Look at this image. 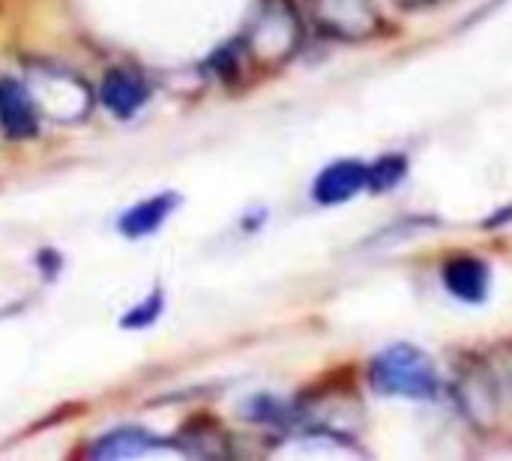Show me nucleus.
Masks as SVG:
<instances>
[{
  "label": "nucleus",
  "instance_id": "6e6552de",
  "mask_svg": "<svg viewBox=\"0 0 512 461\" xmlns=\"http://www.w3.org/2000/svg\"><path fill=\"white\" fill-rule=\"evenodd\" d=\"M0 129L9 138H33L39 132V111L24 81L0 78Z\"/></svg>",
  "mask_w": 512,
  "mask_h": 461
},
{
  "label": "nucleus",
  "instance_id": "2eb2a0df",
  "mask_svg": "<svg viewBox=\"0 0 512 461\" xmlns=\"http://www.w3.org/2000/svg\"><path fill=\"white\" fill-rule=\"evenodd\" d=\"M399 6H405V9H420V6H432V3H438V0H396Z\"/></svg>",
  "mask_w": 512,
  "mask_h": 461
},
{
  "label": "nucleus",
  "instance_id": "f03ea898",
  "mask_svg": "<svg viewBox=\"0 0 512 461\" xmlns=\"http://www.w3.org/2000/svg\"><path fill=\"white\" fill-rule=\"evenodd\" d=\"M24 84L36 102L39 117H48L51 123H75L93 108V90L75 72L54 63H30Z\"/></svg>",
  "mask_w": 512,
  "mask_h": 461
},
{
  "label": "nucleus",
  "instance_id": "f8f14e48",
  "mask_svg": "<svg viewBox=\"0 0 512 461\" xmlns=\"http://www.w3.org/2000/svg\"><path fill=\"white\" fill-rule=\"evenodd\" d=\"M408 174V159L405 156H381L375 165H369V189L372 192H387L393 186H399Z\"/></svg>",
  "mask_w": 512,
  "mask_h": 461
},
{
  "label": "nucleus",
  "instance_id": "39448f33",
  "mask_svg": "<svg viewBox=\"0 0 512 461\" xmlns=\"http://www.w3.org/2000/svg\"><path fill=\"white\" fill-rule=\"evenodd\" d=\"M150 99V84L129 66H114L99 81V102L117 120H132Z\"/></svg>",
  "mask_w": 512,
  "mask_h": 461
},
{
  "label": "nucleus",
  "instance_id": "f257e3e1",
  "mask_svg": "<svg viewBox=\"0 0 512 461\" xmlns=\"http://www.w3.org/2000/svg\"><path fill=\"white\" fill-rule=\"evenodd\" d=\"M369 387L387 399L432 402L438 396V366L423 348L396 342L369 363Z\"/></svg>",
  "mask_w": 512,
  "mask_h": 461
},
{
  "label": "nucleus",
  "instance_id": "423d86ee",
  "mask_svg": "<svg viewBox=\"0 0 512 461\" xmlns=\"http://www.w3.org/2000/svg\"><path fill=\"white\" fill-rule=\"evenodd\" d=\"M363 189H369V165L357 159H339L315 177L312 198L324 207H336L357 198Z\"/></svg>",
  "mask_w": 512,
  "mask_h": 461
},
{
  "label": "nucleus",
  "instance_id": "1a4fd4ad",
  "mask_svg": "<svg viewBox=\"0 0 512 461\" xmlns=\"http://www.w3.org/2000/svg\"><path fill=\"white\" fill-rule=\"evenodd\" d=\"M441 282L450 291V297L462 303H483L492 288V270L486 261L474 255H456L444 264Z\"/></svg>",
  "mask_w": 512,
  "mask_h": 461
},
{
  "label": "nucleus",
  "instance_id": "0eeeda50",
  "mask_svg": "<svg viewBox=\"0 0 512 461\" xmlns=\"http://www.w3.org/2000/svg\"><path fill=\"white\" fill-rule=\"evenodd\" d=\"M456 399L465 411V417L474 426H492L495 423V411H498V387L492 381L489 366H471L459 375L456 384Z\"/></svg>",
  "mask_w": 512,
  "mask_h": 461
},
{
  "label": "nucleus",
  "instance_id": "7ed1b4c3",
  "mask_svg": "<svg viewBox=\"0 0 512 461\" xmlns=\"http://www.w3.org/2000/svg\"><path fill=\"white\" fill-rule=\"evenodd\" d=\"M300 45V18L285 0H267L249 27L246 48L252 57L279 63L291 57Z\"/></svg>",
  "mask_w": 512,
  "mask_h": 461
},
{
  "label": "nucleus",
  "instance_id": "ddd939ff",
  "mask_svg": "<svg viewBox=\"0 0 512 461\" xmlns=\"http://www.w3.org/2000/svg\"><path fill=\"white\" fill-rule=\"evenodd\" d=\"M162 309H165V300H162V294L159 291H153L144 303H138L132 312H126V318L120 321L126 330H141V327H150L159 315H162Z\"/></svg>",
  "mask_w": 512,
  "mask_h": 461
},
{
  "label": "nucleus",
  "instance_id": "4468645a",
  "mask_svg": "<svg viewBox=\"0 0 512 461\" xmlns=\"http://www.w3.org/2000/svg\"><path fill=\"white\" fill-rule=\"evenodd\" d=\"M489 372H492V381L498 387V396L512 405V345L498 351V357L489 363Z\"/></svg>",
  "mask_w": 512,
  "mask_h": 461
},
{
  "label": "nucleus",
  "instance_id": "20e7f679",
  "mask_svg": "<svg viewBox=\"0 0 512 461\" xmlns=\"http://www.w3.org/2000/svg\"><path fill=\"white\" fill-rule=\"evenodd\" d=\"M315 24L336 39H369L381 27V15L372 0H312Z\"/></svg>",
  "mask_w": 512,
  "mask_h": 461
},
{
  "label": "nucleus",
  "instance_id": "9d476101",
  "mask_svg": "<svg viewBox=\"0 0 512 461\" xmlns=\"http://www.w3.org/2000/svg\"><path fill=\"white\" fill-rule=\"evenodd\" d=\"M177 207H180V195H177V192H159V195H153V198H147V201L132 204V207L120 216L117 231H120L123 237H129V240H141V237L159 231V228L171 219V213H174Z\"/></svg>",
  "mask_w": 512,
  "mask_h": 461
},
{
  "label": "nucleus",
  "instance_id": "9b49d317",
  "mask_svg": "<svg viewBox=\"0 0 512 461\" xmlns=\"http://www.w3.org/2000/svg\"><path fill=\"white\" fill-rule=\"evenodd\" d=\"M159 447H165V441H159L153 432L138 429V426H123V429H114V432L102 435V438L93 444L90 453H93V459L117 461L150 456V453H156Z\"/></svg>",
  "mask_w": 512,
  "mask_h": 461
}]
</instances>
